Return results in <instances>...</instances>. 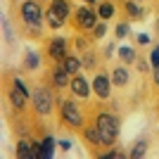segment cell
<instances>
[{"mask_svg": "<svg viewBox=\"0 0 159 159\" xmlns=\"http://www.w3.org/2000/svg\"><path fill=\"white\" fill-rule=\"evenodd\" d=\"M19 17H21V21H24L29 29H33L36 33L40 31L43 21H45V12L40 10L38 0H24L19 5Z\"/></svg>", "mask_w": 159, "mask_h": 159, "instance_id": "obj_1", "label": "cell"}, {"mask_svg": "<svg viewBox=\"0 0 159 159\" xmlns=\"http://www.w3.org/2000/svg\"><path fill=\"white\" fill-rule=\"evenodd\" d=\"M71 14V5L69 0H50V7L45 12V21L50 29H62Z\"/></svg>", "mask_w": 159, "mask_h": 159, "instance_id": "obj_2", "label": "cell"}, {"mask_svg": "<svg viewBox=\"0 0 159 159\" xmlns=\"http://www.w3.org/2000/svg\"><path fill=\"white\" fill-rule=\"evenodd\" d=\"M95 126L100 128L102 145H114V140L119 135V119L112 116V114H107V112H100L95 116Z\"/></svg>", "mask_w": 159, "mask_h": 159, "instance_id": "obj_3", "label": "cell"}, {"mask_svg": "<svg viewBox=\"0 0 159 159\" xmlns=\"http://www.w3.org/2000/svg\"><path fill=\"white\" fill-rule=\"evenodd\" d=\"M60 119L64 126L71 128H83V112L74 100H62L60 102Z\"/></svg>", "mask_w": 159, "mask_h": 159, "instance_id": "obj_4", "label": "cell"}, {"mask_svg": "<svg viewBox=\"0 0 159 159\" xmlns=\"http://www.w3.org/2000/svg\"><path fill=\"white\" fill-rule=\"evenodd\" d=\"M33 109L40 116H50L52 114V93H50V88L40 86L38 90H33Z\"/></svg>", "mask_w": 159, "mask_h": 159, "instance_id": "obj_5", "label": "cell"}, {"mask_svg": "<svg viewBox=\"0 0 159 159\" xmlns=\"http://www.w3.org/2000/svg\"><path fill=\"white\" fill-rule=\"evenodd\" d=\"M98 21H100L98 12H93L90 7H79L76 14H74V26H76V31H93Z\"/></svg>", "mask_w": 159, "mask_h": 159, "instance_id": "obj_6", "label": "cell"}, {"mask_svg": "<svg viewBox=\"0 0 159 159\" xmlns=\"http://www.w3.org/2000/svg\"><path fill=\"white\" fill-rule=\"evenodd\" d=\"M48 55H50L52 62H62L69 55V40L64 36H52L48 40Z\"/></svg>", "mask_w": 159, "mask_h": 159, "instance_id": "obj_7", "label": "cell"}, {"mask_svg": "<svg viewBox=\"0 0 159 159\" xmlns=\"http://www.w3.org/2000/svg\"><path fill=\"white\" fill-rule=\"evenodd\" d=\"M69 90H71L74 98L79 100H88L93 95V83H88L86 76H81V74H74L71 76V83H69Z\"/></svg>", "mask_w": 159, "mask_h": 159, "instance_id": "obj_8", "label": "cell"}, {"mask_svg": "<svg viewBox=\"0 0 159 159\" xmlns=\"http://www.w3.org/2000/svg\"><path fill=\"white\" fill-rule=\"evenodd\" d=\"M109 88H112V79H109L105 71L95 74V79H93V95H98L100 100H107V98H109Z\"/></svg>", "mask_w": 159, "mask_h": 159, "instance_id": "obj_9", "label": "cell"}, {"mask_svg": "<svg viewBox=\"0 0 159 159\" xmlns=\"http://www.w3.org/2000/svg\"><path fill=\"white\" fill-rule=\"evenodd\" d=\"M124 10H126L131 21L145 19V10H143V5H138V0H124Z\"/></svg>", "mask_w": 159, "mask_h": 159, "instance_id": "obj_10", "label": "cell"}, {"mask_svg": "<svg viewBox=\"0 0 159 159\" xmlns=\"http://www.w3.org/2000/svg\"><path fill=\"white\" fill-rule=\"evenodd\" d=\"M81 135H83V140L90 143L93 147L102 145V135H100V128L98 126H83V128H81Z\"/></svg>", "mask_w": 159, "mask_h": 159, "instance_id": "obj_11", "label": "cell"}, {"mask_svg": "<svg viewBox=\"0 0 159 159\" xmlns=\"http://www.w3.org/2000/svg\"><path fill=\"white\" fill-rule=\"evenodd\" d=\"M26 95H24V93H21V90H19V88H17V86H12V88H10V105H12L14 107V109H17V112H24V107H26Z\"/></svg>", "mask_w": 159, "mask_h": 159, "instance_id": "obj_12", "label": "cell"}, {"mask_svg": "<svg viewBox=\"0 0 159 159\" xmlns=\"http://www.w3.org/2000/svg\"><path fill=\"white\" fill-rule=\"evenodd\" d=\"M69 76H71V74H69L64 66L60 64V66L52 71V83H55V88H66L69 83H71V79H69Z\"/></svg>", "mask_w": 159, "mask_h": 159, "instance_id": "obj_13", "label": "cell"}, {"mask_svg": "<svg viewBox=\"0 0 159 159\" xmlns=\"http://www.w3.org/2000/svg\"><path fill=\"white\" fill-rule=\"evenodd\" d=\"M60 64H62V66L66 69V71H69V74L74 76V74H79V71H81V66H83V62H81L79 57H76V55H66V57H64V60L60 62Z\"/></svg>", "mask_w": 159, "mask_h": 159, "instance_id": "obj_14", "label": "cell"}, {"mask_svg": "<svg viewBox=\"0 0 159 159\" xmlns=\"http://www.w3.org/2000/svg\"><path fill=\"white\" fill-rule=\"evenodd\" d=\"M128 79H131V76H128V69H126V66H116V69L112 71V83H114V86H119V88L126 86Z\"/></svg>", "mask_w": 159, "mask_h": 159, "instance_id": "obj_15", "label": "cell"}, {"mask_svg": "<svg viewBox=\"0 0 159 159\" xmlns=\"http://www.w3.org/2000/svg\"><path fill=\"white\" fill-rule=\"evenodd\" d=\"M14 154H17L19 159H33V145L26 138H21L19 143H17V152Z\"/></svg>", "mask_w": 159, "mask_h": 159, "instance_id": "obj_16", "label": "cell"}, {"mask_svg": "<svg viewBox=\"0 0 159 159\" xmlns=\"http://www.w3.org/2000/svg\"><path fill=\"white\" fill-rule=\"evenodd\" d=\"M52 154H55V138L52 135H45L43 145H40V157L38 159H50Z\"/></svg>", "mask_w": 159, "mask_h": 159, "instance_id": "obj_17", "label": "cell"}, {"mask_svg": "<svg viewBox=\"0 0 159 159\" xmlns=\"http://www.w3.org/2000/svg\"><path fill=\"white\" fill-rule=\"evenodd\" d=\"M98 17L102 21H109L114 17V5L109 2V0H105V2H100V5H98Z\"/></svg>", "mask_w": 159, "mask_h": 159, "instance_id": "obj_18", "label": "cell"}, {"mask_svg": "<svg viewBox=\"0 0 159 159\" xmlns=\"http://www.w3.org/2000/svg\"><path fill=\"white\" fill-rule=\"evenodd\" d=\"M119 57H121V62H124V64H133V62L138 60V57H135V50H133V48H128V45H121V48H119Z\"/></svg>", "mask_w": 159, "mask_h": 159, "instance_id": "obj_19", "label": "cell"}, {"mask_svg": "<svg viewBox=\"0 0 159 159\" xmlns=\"http://www.w3.org/2000/svg\"><path fill=\"white\" fill-rule=\"evenodd\" d=\"M145 152H147V143H145V140H138V143L131 147L128 157H131V159H140V157H145Z\"/></svg>", "mask_w": 159, "mask_h": 159, "instance_id": "obj_20", "label": "cell"}, {"mask_svg": "<svg viewBox=\"0 0 159 159\" xmlns=\"http://www.w3.org/2000/svg\"><path fill=\"white\" fill-rule=\"evenodd\" d=\"M24 66L26 69H38L40 66V57H38V52H26V57H24Z\"/></svg>", "mask_w": 159, "mask_h": 159, "instance_id": "obj_21", "label": "cell"}, {"mask_svg": "<svg viewBox=\"0 0 159 159\" xmlns=\"http://www.w3.org/2000/svg\"><path fill=\"white\" fill-rule=\"evenodd\" d=\"M105 36H107V21H102V19H100L98 21V24H95V29H93V38H105Z\"/></svg>", "mask_w": 159, "mask_h": 159, "instance_id": "obj_22", "label": "cell"}, {"mask_svg": "<svg viewBox=\"0 0 159 159\" xmlns=\"http://www.w3.org/2000/svg\"><path fill=\"white\" fill-rule=\"evenodd\" d=\"M128 33H131L128 21H119V24H116V38H126Z\"/></svg>", "mask_w": 159, "mask_h": 159, "instance_id": "obj_23", "label": "cell"}, {"mask_svg": "<svg viewBox=\"0 0 159 159\" xmlns=\"http://www.w3.org/2000/svg\"><path fill=\"white\" fill-rule=\"evenodd\" d=\"M12 86H17V88H19V90H21V93L26 95V98H33V93H31V90H29V86H26V83H24V81L19 79V76H17V79L12 81Z\"/></svg>", "mask_w": 159, "mask_h": 159, "instance_id": "obj_24", "label": "cell"}, {"mask_svg": "<svg viewBox=\"0 0 159 159\" xmlns=\"http://www.w3.org/2000/svg\"><path fill=\"white\" fill-rule=\"evenodd\" d=\"M150 64H152L154 69L159 66V43H157V45L152 48V52H150Z\"/></svg>", "mask_w": 159, "mask_h": 159, "instance_id": "obj_25", "label": "cell"}, {"mask_svg": "<svg viewBox=\"0 0 159 159\" xmlns=\"http://www.w3.org/2000/svg\"><path fill=\"white\" fill-rule=\"evenodd\" d=\"M81 62H83V66H86V69H90V66L95 64V55H93V52H86L83 57H81Z\"/></svg>", "mask_w": 159, "mask_h": 159, "instance_id": "obj_26", "label": "cell"}, {"mask_svg": "<svg viewBox=\"0 0 159 159\" xmlns=\"http://www.w3.org/2000/svg\"><path fill=\"white\" fill-rule=\"evenodd\" d=\"M102 157H107V159H114V157H128V154H124L119 150V147H114V150H107L105 154H102Z\"/></svg>", "mask_w": 159, "mask_h": 159, "instance_id": "obj_27", "label": "cell"}, {"mask_svg": "<svg viewBox=\"0 0 159 159\" xmlns=\"http://www.w3.org/2000/svg\"><path fill=\"white\" fill-rule=\"evenodd\" d=\"M135 40H138V45H147L150 43V33H135Z\"/></svg>", "mask_w": 159, "mask_h": 159, "instance_id": "obj_28", "label": "cell"}, {"mask_svg": "<svg viewBox=\"0 0 159 159\" xmlns=\"http://www.w3.org/2000/svg\"><path fill=\"white\" fill-rule=\"evenodd\" d=\"M2 31H5V40H12V29L7 24V19H2Z\"/></svg>", "mask_w": 159, "mask_h": 159, "instance_id": "obj_29", "label": "cell"}, {"mask_svg": "<svg viewBox=\"0 0 159 159\" xmlns=\"http://www.w3.org/2000/svg\"><path fill=\"white\" fill-rule=\"evenodd\" d=\"M135 64H138V69H140V71H147L150 62H145V60H135Z\"/></svg>", "mask_w": 159, "mask_h": 159, "instance_id": "obj_30", "label": "cell"}, {"mask_svg": "<svg viewBox=\"0 0 159 159\" xmlns=\"http://www.w3.org/2000/svg\"><path fill=\"white\" fill-rule=\"evenodd\" d=\"M76 48H79V50H86V48H88V40H83V38H76Z\"/></svg>", "mask_w": 159, "mask_h": 159, "instance_id": "obj_31", "label": "cell"}, {"mask_svg": "<svg viewBox=\"0 0 159 159\" xmlns=\"http://www.w3.org/2000/svg\"><path fill=\"white\" fill-rule=\"evenodd\" d=\"M60 147L69 152V150H71V140H60Z\"/></svg>", "mask_w": 159, "mask_h": 159, "instance_id": "obj_32", "label": "cell"}, {"mask_svg": "<svg viewBox=\"0 0 159 159\" xmlns=\"http://www.w3.org/2000/svg\"><path fill=\"white\" fill-rule=\"evenodd\" d=\"M154 83H157V86H159V66H157V69H154Z\"/></svg>", "mask_w": 159, "mask_h": 159, "instance_id": "obj_33", "label": "cell"}, {"mask_svg": "<svg viewBox=\"0 0 159 159\" xmlns=\"http://www.w3.org/2000/svg\"><path fill=\"white\" fill-rule=\"evenodd\" d=\"M86 2H90V5H95V2H98V0H86Z\"/></svg>", "mask_w": 159, "mask_h": 159, "instance_id": "obj_34", "label": "cell"}, {"mask_svg": "<svg viewBox=\"0 0 159 159\" xmlns=\"http://www.w3.org/2000/svg\"><path fill=\"white\" fill-rule=\"evenodd\" d=\"M138 2H143V0H138Z\"/></svg>", "mask_w": 159, "mask_h": 159, "instance_id": "obj_35", "label": "cell"}]
</instances>
